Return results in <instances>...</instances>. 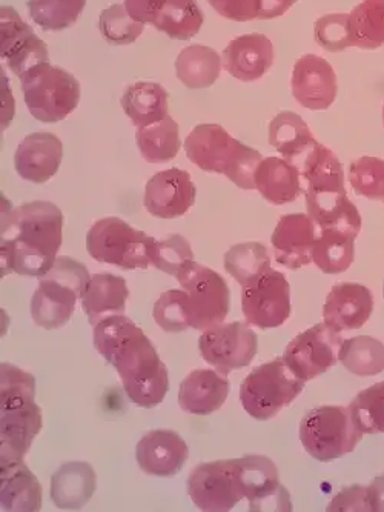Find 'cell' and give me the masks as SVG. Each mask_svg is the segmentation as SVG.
I'll return each mask as SVG.
<instances>
[{
    "label": "cell",
    "instance_id": "6da1fadb",
    "mask_svg": "<svg viewBox=\"0 0 384 512\" xmlns=\"http://www.w3.org/2000/svg\"><path fill=\"white\" fill-rule=\"evenodd\" d=\"M94 346L114 366L131 402L154 408L165 399L168 370L139 326L123 314L106 317L94 326Z\"/></svg>",
    "mask_w": 384,
    "mask_h": 512
},
{
    "label": "cell",
    "instance_id": "7a4b0ae2",
    "mask_svg": "<svg viewBox=\"0 0 384 512\" xmlns=\"http://www.w3.org/2000/svg\"><path fill=\"white\" fill-rule=\"evenodd\" d=\"M63 214L47 200L13 208L2 196V276L42 277L56 262L62 247Z\"/></svg>",
    "mask_w": 384,
    "mask_h": 512
},
{
    "label": "cell",
    "instance_id": "3957f363",
    "mask_svg": "<svg viewBox=\"0 0 384 512\" xmlns=\"http://www.w3.org/2000/svg\"><path fill=\"white\" fill-rule=\"evenodd\" d=\"M0 379L2 465L24 462L42 429V411L34 402L36 379L11 363L2 365Z\"/></svg>",
    "mask_w": 384,
    "mask_h": 512
},
{
    "label": "cell",
    "instance_id": "277c9868",
    "mask_svg": "<svg viewBox=\"0 0 384 512\" xmlns=\"http://www.w3.org/2000/svg\"><path fill=\"white\" fill-rule=\"evenodd\" d=\"M188 159L206 173L225 174L242 190H255V171L263 157L259 151L234 139L217 124H202L185 140Z\"/></svg>",
    "mask_w": 384,
    "mask_h": 512
},
{
    "label": "cell",
    "instance_id": "5b68a950",
    "mask_svg": "<svg viewBox=\"0 0 384 512\" xmlns=\"http://www.w3.org/2000/svg\"><path fill=\"white\" fill-rule=\"evenodd\" d=\"M31 300V316L45 330H57L70 322L77 299L87 290L91 276L87 266L68 256H59Z\"/></svg>",
    "mask_w": 384,
    "mask_h": 512
},
{
    "label": "cell",
    "instance_id": "8992f818",
    "mask_svg": "<svg viewBox=\"0 0 384 512\" xmlns=\"http://www.w3.org/2000/svg\"><path fill=\"white\" fill-rule=\"evenodd\" d=\"M20 85L31 116L44 124L67 119L80 102L76 77L50 62L31 68L20 77Z\"/></svg>",
    "mask_w": 384,
    "mask_h": 512
},
{
    "label": "cell",
    "instance_id": "52a82bcc",
    "mask_svg": "<svg viewBox=\"0 0 384 512\" xmlns=\"http://www.w3.org/2000/svg\"><path fill=\"white\" fill-rule=\"evenodd\" d=\"M303 388L305 380L295 376L282 357L255 366L240 386V402L254 419H274L302 394Z\"/></svg>",
    "mask_w": 384,
    "mask_h": 512
},
{
    "label": "cell",
    "instance_id": "ba28073f",
    "mask_svg": "<svg viewBox=\"0 0 384 512\" xmlns=\"http://www.w3.org/2000/svg\"><path fill=\"white\" fill-rule=\"evenodd\" d=\"M361 439L363 433L345 406H318L300 422V442L306 453L320 462L348 456Z\"/></svg>",
    "mask_w": 384,
    "mask_h": 512
},
{
    "label": "cell",
    "instance_id": "9c48e42d",
    "mask_svg": "<svg viewBox=\"0 0 384 512\" xmlns=\"http://www.w3.org/2000/svg\"><path fill=\"white\" fill-rule=\"evenodd\" d=\"M154 237L131 227L119 217L94 222L87 234V250L94 260L122 270H146Z\"/></svg>",
    "mask_w": 384,
    "mask_h": 512
},
{
    "label": "cell",
    "instance_id": "30bf717a",
    "mask_svg": "<svg viewBox=\"0 0 384 512\" xmlns=\"http://www.w3.org/2000/svg\"><path fill=\"white\" fill-rule=\"evenodd\" d=\"M177 280L188 294L191 328L206 331L225 323L231 308V293L219 273L191 260L182 266Z\"/></svg>",
    "mask_w": 384,
    "mask_h": 512
},
{
    "label": "cell",
    "instance_id": "8fae6325",
    "mask_svg": "<svg viewBox=\"0 0 384 512\" xmlns=\"http://www.w3.org/2000/svg\"><path fill=\"white\" fill-rule=\"evenodd\" d=\"M188 494L205 512L236 509L245 500L237 460H217L197 466L188 479Z\"/></svg>",
    "mask_w": 384,
    "mask_h": 512
},
{
    "label": "cell",
    "instance_id": "7c38bea8",
    "mask_svg": "<svg viewBox=\"0 0 384 512\" xmlns=\"http://www.w3.org/2000/svg\"><path fill=\"white\" fill-rule=\"evenodd\" d=\"M246 322L262 330L279 328L291 316V286L282 273L268 270L242 286Z\"/></svg>",
    "mask_w": 384,
    "mask_h": 512
},
{
    "label": "cell",
    "instance_id": "4fadbf2b",
    "mask_svg": "<svg viewBox=\"0 0 384 512\" xmlns=\"http://www.w3.org/2000/svg\"><path fill=\"white\" fill-rule=\"evenodd\" d=\"M199 348L206 363L223 376H228L254 360L259 351V337L246 323H220L203 331Z\"/></svg>",
    "mask_w": 384,
    "mask_h": 512
},
{
    "label": "cell",
    "instance_id": "5bb4252c",
    "mask_svg": "<svg viewBox=\"0 0 384 512\" xmlns=\"http://www.w3.org/2000/svg\"><path fill=\"white\" fill-rule=\"evenodd\" d=\"M341 345V333L328 323H317L289 342L283 360L295 376L309 382L335 366Z\"/></svg>",
    "mask_w": 384,
    "mask_h": 512
},
{
    "label": "cell",
    "instance_id": "9a60e30c",
    "mask_svg": "<svg viewBox=\"0 0 384 512\" xmlns=\"http://www.w3.org/2000/svg\"><path fill=\"white\" fill-rule=\"evenodd\" d=\"M236 460L248 511H292L289 491L280 482L279 469L271 459L246 456Z\"/></svg>",
    "mask_w": 384,
    "mask_h": 512
},
{
    "label": "cell",
    "instance_id": "2e32d148",
    "mask_svg": "<svg viewBox=\"0 0 384 512\" xmlns=\"http://www.w3.org/2000/svg\"><path fill=\"white\" fill-rule=\"evenodd\" d=\"M0 57L19 79L31 68L50 62L47 44L11 7L0 10Z\"/></svg>",
    "mask_w": 384,
    "mask_h": 512
},
{
    "label": "cell",
    "instance_id": "e0dca14e",
    "mask_svg": "<svg viewBox=\"0 0 384 512\" xmlns=\"http://www.w3.org/2000/svg\"><path fill=\"white\" fill-rule=\"evenodd\" d=\"M291 88L292 96L303 108L328 110L337 99V74L328 60L305 54L295 62Z\"/></svg>",
    "mask_w": 384,
    "mask_h": 512
},
{
    "label": "cell",
    "instance_id": "ac0fdd59",
    "mask_svg": "<svg viewBox=\"0 0 384 512\" xmlns=\"http://www.w3.org/2000/svg\"><path fill=\"white\" fill-rule=\"evenodd\" d=\"M197 190L191 176L179 168L160 171L146 183V211L159 219L185 216L196 203Z\"/></svg>",
    "mask_w": 384,
    "mask_h": 512
},
{
    "label": "cell",
    "instance_id": "d6986e66",
    "mask_svg": "<svg viewBox=\"0 0 384 512\" xmlns=\"http://www.w3.org/2000/svg\"><path fill=\"white\" fill-rule=\"evenodd\" d=\"M317 225L308 214H286L280 217L271 243L275 260L289 270H298L312 262V248Z\"/></svg>",
    "mask_w": 384,
    "mask_h": 512
},
{
    "label": "cell",
    "instance_id": "ffe728a7",
    "mask_svg": "<svg viewBox=\"0 0 384 512\" xmlns=\"http://www.w3.org/2000/svg\"><path fill=\"white\" fill-rule=\"evenodd\" d=\"M188 457V445L169 429L149 431L137 443V463L149 476L174 477L182 471Z\"/></svg>",
    "mask_w": 384,
    "mask_h": 512
},
{
    "label": "cell",
    "instance_id": "44dd1931",
    "mask_svg": "<svg viewBox=\"0 0 384 512\" xmlns=\"http://www.w3.org/2000/svg\"><path fill=\"white\" fill-rule=\"evenodd\" d=\"M374 311L371 290L360 283L343 282L332 288L323 306V319L338 333L360 330Z\"/></svg>",
    "mask_w": 384,
    "mask_h": 512
},
{
    "label": "cell",
    "instance_id": "7402d4cb",
    "mask_svg": "<svg viewBox=\"0 0 384 512\" xmlns=\"http://www.w3.org/2000/svg\"><path fill=\"white\" fill-rule=\"evenodd\" d=\"M62 159L63 143L56 134L33 133L19 143L14 167L22 179L42 185L56 176Z\"/></svg>",
    "mask_w": 384,
    "mask_h": 512
},
{
    "label": "cell",
    "instance_id": "603a6c76",
    "mask_svg": "<svg viewBox=\"0 0 384 512\" xmlns=\"http://www.w3.org/2000/svg\"><path fill=\"white\" fill-rule=\"evenodd\" d=\"M274 45L263 34H245L229 42L223 51V67L234 79L254 82L274 65Z\"/></svg>",
    "mask_w": 384,
    "mask_h": 512
},
{
    "label": "cell",
    "instance_id": "cb8c5ba5",
    "mask_svg": "<svg viewBox=\"0 0 384 512\" xmlns=\"http://www.w3.org/2000/svg\"><path fill=\"white\" fill-rule=\"evenodd\" d=\"M306 210L318 230H337L358 237L361 214L346 190L305 191Z\"/></svg>",
    "mask_w": 384,
    "mask_h": 512
},
{
    "label": "cell",
    "instance_id": "d4e9b609",
    "mask_svg": "<svg viewBox=\"0 0 384 512\" xmlns=\"http://www.w3.org/2000/svg\"><path fill=\"white\" fill-rule=\"evenodd\" d=\"M228 394V377L217 370H194L180 385L179 405L185 413L209 416L225 405Z\"/></svg>",
    "mask_w": 384,
    "mask_h": 512
},
{
    "label": "cell",
    "instance_id": "484cf974",
    "mask_svg": "<svg viewBox=\"0 0 384 512\" xmlns=\"http://www.w3.org/2000/svg\"><path fill=\"white\" fill-rule=\"evenodd\" d=\"M255 190L274 205L294 202L302 193V174L295 163L283 157H266L254 177Z\"/></svg>",
    "mask_w": 384,
    "mask_h": 512
},
{
    "label": "cell",
    "instance_id": "4316f807",
    "mask_svg": "<svg viewBox=\"0 0 384 512\" xmlns=\"http://www.w3.org/2000/svg\"><path fill=\"white\" fill-rule=\"evenodd\" d=\"M130 290L126 280L110 273L93 274L83 291L82 308L87 314L91 326L105 320L106 317L123 314Z\"/></svg>",
    "mask_w": 384,
    "mask_h": 512
},
{
    "label": "cell",
    "instance_id": "83f0119b",
    "mask_svg": "<svg viewBox=\"0 0 384 512\" xmlns=\"http://www.w3.org/2000/svg\"><path fill=\"white\" fill-rule=\"evenodd\" d=\"M96 473L85 462H68L60 466L51 479V499L65 511L83 508L96 493Z\"/></svg>",
    "mask_w": 384,
    "mask_h": 512
},
{
    "label": "cell",
    "instance_id": "f1b7e54d",
    "mask_svg": "<svg viewBox=\"0 0 384 512\" xmlns=\"http://www.w3.org/2000/svg\"><path fill=\"white\" fill-rule=\"evenodd\" d=\"M0 505L2 511L36 512L42 508V488L24 462L0 465Z\"/></svg>",
    "mask_w": 384,
    "mask_h": 512
},
{
    "label": "cell",
    "instance_id": "f546056e",
    "mask_svg": "<svg viewBox=\"0 0 384 512\" xmlns=\"http://www.w3.org/2000/svg\"><path fill=\"white\" fill-rule=\"evenodd\" d=\"M269 143L282 154L283 159L300 167V163L317 140L302 116L285 111L272 119L269 125Z\"/></svg>",
    "mask_w": 384,
    "mask_h": 512
},
{
    "label": "cell",
    "instance_id": "4dcf8cb0",
    "mask_svg": "<svg viewBox=\"0 0 384 512\" xmlns=\"http://www.w3.org/2000/svg\"><path fill=\"white\" fill-rule=\"evenodd\" d=\"M168 93L156 82H136L123 91L122 108L137 128L157 124L169 116Z\"/></svg>",
    "mask_w": 384,
    "mask_h": 512
},
{
    "label": "cell",
    "instance_id": "1f68e13d",
    "mask_svg": "<svg viewBox=\"0 0 384 512\" xmlns=\"http://www.w3.org/2000/svg\"><path fill=\"white\" fill-rule=\"evenodd\" d=\"M222 67V57L216 50L205 45H189L177 56L176 76L189 90H203L216 84Z\"/></svg>",
    "mask_w": 384,
    "mask_h": 512
},
{
    "label": "cell",
    "instance_id": "d6a6232c",
    "mask_svg": "<svg viewBox=\"0 0 384 512\" xmlns=\"http://www.w3.org/2000/svg\"><path fill=\"white\" fill-rule=\"evenodd\" d=\"M298 168L305 180V191L346 190L343 165L322 143H315Z\"/></svg>",
    "mask_w": 384,
    "mask_h": 512
},
{
    "label": "cell",
    "instance_id": "836d02e7",
    "mask_svg": "<svg viewBox=\"0 0 384 512\" xmlns=\"http://www.w3.org/2000/svg\"><path fill=\"white\" fill-rule=\"evenodd\" d=\"M355 239L357 237L337 230H318L312 262L325 274L345 273L355 259Z\"/></svg>",
    "mask_w": 384,
    "mask_h": 512
},
{
    "label": "cell",
    "instance_id": "e575fe53",
    "mask_svg": "<svg viewBox=\"0 0 384 512\" xmlns=\"http://www.w3.org/2000/svg\"><path fill=\"white\" fill-rule=\"evenodd\" d=\"M136 143L146 162H171L180 151L179 124L173 117L166 116L157 124L137 128Z\"/></svg>",
    "mask_w": 384,
    "mask_h": 512
},
{
    "label": "cell",
    "instance_id": "d590c367",
    "mask_svg": "<svg viewBox=\"0 0 384 512\" xmlns=\"http://www.w3.org/2000/svg\"><path fill=\"white\" fill-rule=\"evenodd\" d=\"M203 20L196 0H166L151 25L171 39L188 40L199 34Z\"/></svg>",
    "mask_w": 384,
    "mask_h": 512
},
{
    "label": "cell",
    "instance_id": "8d00e7d4",
    "mask_svg": "<svg viewBox=\"0 0 384 512\" xmlns=\"http://www.w3.org/2000/svg\"><path fill=\"white\" fill-rule=\"evenodd\" d=\"M352 44L361 50L384 45V0H363L348 14Z\"/></svg>",
    "mask_w": 384,
    "mask_h": 512
},
{
    "label": "cell",
    "instance_id": "74e56055",
    "mask_svg": "<svg viewBox=\"0 0 384 512\" xmlns=\"http://www.w3.org/2000/svg\"><path fill=\"white\" fill-rule=\"evenodd\" d=\"M338 360L355 376H377L384 371V343L371 336L343 340Z\"/></svg>",
    "mask_w": 384,
    "mask_h": 512
},
{
    "label": "cell",
    "instance_id": "f35d334b",
    "mask_svg": "<svg viewBox=\"0 0 384 512\" xmlns=\"http://www.w3.org/2000/svg\"><path fill=\"white\" fill-rule=\"evenodd\" d=\"M223 265L229 276L234 277L243 286L271 270V254L263 243H239L225 254Z\"/></svg>",
    "mask_w": 384,
    "mask_h": 512
},
{
    "label": "cell",
    "instance_id": "ab89813d",
    "mask_svg": "<svg viewBox=\"0 0 384 512\" xmlns=\"http://www.w3.org/2000/svg\"><path fill=\"white\" fill-rule=\"evenodd\" d=\"M87 0H28L34 24L45 31H62L73 27Z\"/></svg>",
    "mask_w": 384,
    "mask_h": 512
},
{
    "label": "cell",
    "instance_id": "60d3db41",
    "mask_svg": "<svg viewBox=\"0 0 384 512\" xmlns=\"http://www.w3.org/2000/svg\"><path fill=\"white\" fill-rule=\"evenodd\" d=\"M355 426L365 434H384V382L357 394L348 406Z\"/></svg>",
    "mask_w": 384,
    "mask_h": 512
},
{
    "label": "cell",
    "instance_id": "b9f144b4",
    "mask_svg": "<svg viewBox=\"0 0 384 512\" xmlns=\"http://www.w3.org/2000/svg\"><path fill=\"white\" fill-rule=\"evenodd\" d=\"M99 30L108 44L130 45L142 36L145 24L134 20L125 5L116 4L100 14Z\"/></svg>",
    "mask_w": 384,
    "mask_h": 512
},
{
    "label": "cell",
    "instance_id": "7bdbcfd3",
    "mask_svg": "<svg viewBox=\"0 0 384 512\" xmlns=\"http://www.w3.org/2000/svg\"><path fill=\"white\" fill-rule=\"evenodd\" d=\"M153 317L166 333H182L191 328L188 294L185 290H169L154 303Z\"/></svg>",
    "mask_w": 384,
    "mask_h": 512
},
{
    "label": "cell",
    "instance_id": "ee69618b",
    "mask_svg": "<svg viewBox=\"0 0 384 512\" xmlns=\"http://www.w3.org/2000/svg\"><path fill=\"white\" fill-rule=\"evenodd\" d=\"M149 260L157 270L177 277L182 266L194 260V253H192L191 243L185 237L180 234H171L166 239L154 240L153 247L149 251Z\"/></svg>",
    "mask_w": 384,
    "mask_h": 512
},
{
    "label": "cell",
    "instance_id": "f6af8a7d",
    "mask_svg": "<svg viewBox=\"0 0 384 512\" xmlns=\"http://www.w3.org/2000/svg\"><path fill=\"white\" fill-rule=\"evenodd\" d=\"M349 183L355 194L371 200H384V160L365 156L349 167Z\"/></svg>",
    "mask_w": 384,
    "mask_h": 512
},
{
    "label": "cell",
    "instance_id": "bcb514c9",
    "mask_svg": "<svg viewBox=\"0 0 384 512\" xmlns=\"http://www.w3.org/2000/svg\"><path fill=\"white\" fill-rule=\"evenodd\" d=\"M314 36L317 44L329 53H341L354 47L348 14H328L315 22Z\"/></svg>",
    "mask_w": 384,
    "mask_h": 512
},
{
    "label": "cell",
    "instance_id": "7dc6e473",
    "mask_svg": "<svg viewBox=\"0 0 384 512\" xmlns=\"http://www.w3.org/2000/svg\"><path fill=\"white\" fill-rule=\"evenodd\" d=\"M326 509L329 512H371L368 486L352 485L349 488L341 489Z\"/></svg>",
    "mask_w": 384,
    "mask_h": 512
},
{
    "label": "cell",
    "instance_id": "c3c4849f",
    "mask_svg": "<svg viewBox=\"0 0 384 512\" xmlns=\"http://www.w3.org/2000/svg\"><path fill=\"white\" fill-rule=\"evenodd\" d=\"M220 16L234 22H248L257 19L260 13V0H208Z\"/></svg>",
    "mask_w": 384,
    "mask_h": 512
},
{
    "label": "cell",
    "instance_id": "681fc988",
    "mask_svg": "<svg viewBox=\"0 0 384 512\" xmlns=\"http://www.w3.org/2000/svg\"><path fill=\"white\" fill-rule=\"evenodd\" d=\"M166 0H125V8L130 16L142 24H153Z\"/></svg>",
    "mask_w": 384,
    "mask_h": 512
},
{
    "label": "cell",
    "instance_id": "f907efd6",
    "mask_svg": "<svg viewBox=\"0 0 384 512\" xmlns=\"http://www.w3.org/2000/svg\"><path fill=\"white\" fill-rule=\"evenodd\" d=\"M297 0H260V13L257 19L269 20L283 16Z\"/></svg>",
    "mask_w": 384,
    "mask_h": 512
},
{
    "label": "cell",
    "instance_id": "816d5d0a",
    "mask_svg": "<svg viewBox=\"0 0 384 512\" xmlns=\"http://www.w3.org/2000/svg\"><path fill=\"white\" fill-rule=\"evenodd\" d=\"M14 117V99L7 74L2 71V130L10 125Z\"/></svg>",
    "mask_w": 384,
    "mask_h": 512
},
{
    "label": "cell",
    "instance_id": "f5cc1de1",
    "mask_svg": "<svg viewBox=\"0 0 384 512\" xmlns=\"http://www.w3.org/2000/svg\"><path fill=\"white\" fill-rule=\"evenodd\" d=\"M368 500L371 512H384V474L375 477L368 486Z\"/></svg>",
    "mask_w": 384,
    "mask_h": 512
},
{
    "label": "cell",
    "instance_id": "db71d44e",
    "mask_svg": "<svg viewBox=\"0 0 384 512\" xmlns=\"http://www.w3.org/2000/svg\"><path fill=\"white\" fill-rule=\"evenodd\" d=\"M383 127H384V105H383Z\"/></svg>",
    "mask_w": 384,
    "mask_h": 512
},
{
    "label": "cell",
    "instance_id": "11a10c76",
    "mask_svg": "<svg viewBox=\"0 0 384 512\" xmlns=\"http://www.w3.org/2000/svg\"><path fill=\"white\" fill-rule=\"evenodd\" d=\"M383 297H384V285H383Z\"/></svg>",
    "mask_w": 384,
    "mask_h": 512
},
{
    "label": "cell",
    "instance_id": "9f6ffc18",
    "mask_svg": "<svg viewBox=\"0 0 384 512\" xmlns=\"http://www.w3.org/2000/svg\"><path fill=\"white\" fill-rule=\"evenodd\" d=\"M383 202H384V200H383Z\"/></svg>",
    "mask_w": 384,
    "mask_h": 512
}]
</instances>
